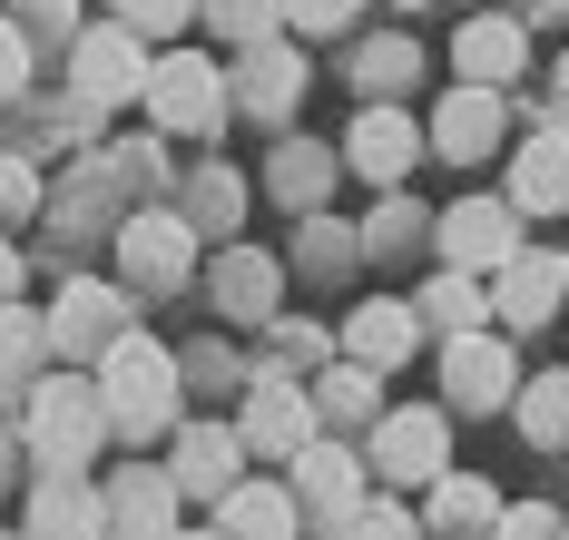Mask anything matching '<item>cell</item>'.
<instances>
[{
  "instance_id": "6da1fadb",
  "label": "cell",
  "mask_w": 569,
  "mask_h": 540,
  "mask_svg": "<svg viewBox=\"0 0 569 540\" xmlns=\"http://www.w3.org/2000/svg\"><path fill=\"white\" fill-rule=\"evenodd\" d=\"M109 432H118V422H109V393H99V363L40 373V383L20 393V442H30L40 472H89Z\"/></svg>"
},
{
  "instance_id": "7a4b0ae2",
  "label": "cell",
  "mask_w": 569,
  "mask_h": 540,
  "mask_svg": "<svg viewBox=\"0 0 569 540\" xmlns=\"http://www.w3.org/2000/svg\"><path fill=\"white\" fill-rule=\"evenodd\" d=\"M99 393H109L118 442H158V432H177V354L158 344V334L128 324L109 354H99Z\"/></svg>"
},
{
  "instance_id": "3957f363",
  "label": "cell",
  "mask_w": 569,
  "mask_h": 540,
  "mask_svg": "<svg viewBox=\"0 0 569 540\" xmlns=\"http://www.w3.org/2000/svg\"><path fill=\"white\" fill-rule=\"evenodd\" d=\"M148 119L168 128V138H217L227 128V109H236V79L207 50H158V69H148Z\"/></svg>"
},
{
  "instance_id": "277c9868",
  "label": "cell",
  "mask_w": 569,
  "mask_h": 540,
  "mask_svg": "<svg viewBox=\"0 0 569 540\" xmlns=\"http://www.w3.org/2000/svg\"><path fill=\"white\" fill-rule=\"evenodd\" d=\"M373 481H442L452 472V403H383L363 422Z\"/></svg>"
},
{
  "instance_id": "5b68a950",
  "label": "cell",
  "mask_w": 569,
  "mask_h": 540,
  "mask_svg": "<svg viewBox=\"0 0 569 540\" xmlns=\"http://www.w3.org/2000/svg\"><path fill=\"white\" fill-rule=\"evenodd\" d=\"M148 69H158V40L148 30H128V20H89L79 40H69V89L89 99V109H118V99H138L148 89Z\"/></svg>"
},
{
  "instance_id": "8992f818",
  "label": "cell",
  "mask_w": 569,
  "mask_h": 540,
  "mask_svg": "<svg viewBox=\"0 0 569 540\" xmlns=\"http://www.w3.org/2000/svg\"><path fill=\"white\" fill-rule=\"evenodd\" d=\"M118 276H128L138 296H177V286L197 276V217H187V207H138V217H118Z\"/></svg>"
},
{
  "instance_id": "52a82bcc",
  "label": "cell",
  "mask_w": 569,
  "mask_h": 540,
  "mask_svg": "<svg viewBox=\"0 0 569 540\" xmlns=\"http://www.w3.org/2000/svg\"><path fill=\"white\" fill-rule=\"evenodd\" d=\"M236 432H246V452H256V462H295V452L325 432V403H315V383H295V373H256V383H246Z\"/></svg>"
},
{
  "instance_id": "ba28073f",
  "label": "cell",
  "mask_w": 569,
  "mask_h": 540,
  "mask_svg": "<svg viewBox=\"0 0 569 540\" xmlns=\"http://www.w3.org/2000/svg\"><path fill=\"white\" fill-rule=\"evenodd\" d=\"M128 296H138L128 276H118V286H99V276L59 286V304H50V354H59V363H99L118 334L138 324V304H128Z\"/></svg>"
},
{
  "instance_id": "9c48e42d",
  "label": "cell",
  "mask_w": 569,
  "mask_h": 540,
  "mask_svg": "<svg viewBox=\"0 0 569 540\" xmlns=\"http://www.w3.org/2000/svg\"><path fill=\"white\" fill-rule=\"evenodd\" d=\"M511 393H520V363H511V344H501L491 324L442 334V403H452V413H501Z\"/></svg>"
},
{
  "instance_id": "30bf717a",
  "label": "cell",
  "mask_w": 569,
  "mask_h": 540,
  "mask_svg": "<svg viewBox=\"0 0 569 540\" xmlns=\"http://www.w3.org/2000/svg\"><path fill=\"white\" fill-rule=\"evenodd\" d=\"M432 246H442V266H471V276H501L520 256V207L511 197H461L432 217Z\"/></svg>"
},
{
  "instance_id": "8fae6325",
  "label": "cell",
  "mask_w": 569,
  "mask_h": 540,
  "mask_svg": "<svg viewBox=\"0 0 569 540\" xmlns=\"http://www.w3.org/2000/svg\"><path fill=\"white\" fill-rule=\"evenodd\" d=\"M412 158H432V128H412L393 99H363V119L343 128V168L373 187H402L412 178Z\"/></svg>"
},
{
  "instance_id": "7c38bea8",
  "label": "cell",
  "mask_w": 569,
  "mask_h": 540,
  "mask_svg": "<svg viewBox=\"0 0 569 540\" xmlns=\"http://www.w3.org/2000/svg\"><path fill=\"white\" fill-rule=\"evenodd\" d=\"M207 296H217L227 324H276V314H284V266L266 256V246H217Z\"/></svg>"
},
{
  "instance_id": "4fadbf2b",
  "label": "cell",
  "mask_w": 569,
  "mask_h": 540,
  "mask_svg": "<svg viewBox=\"0 0 569 540\" xmlns=\"http://www.w3.org/2000/svg\"><path fill=\"white\" fill-rule=\"evenodd\" d=\"M227 79H236V109H246V119H284V109L305 99V50H295L284 30H266V40L236 50Z\"/></svg>"
},
{
  "instance_id": "5bb4252c",
  "label": "cell",
  "mask_w": 569,
  "mask_h": 540,
  "mask_svg": "<svg viewBox=\"0 0 569 540\" xmlns=\"http://www.w3.org/2000/svg\"><path fill=\"white\" fill-rule=\"evenodd\" d=\"M246 462H256V452H246V432H236V422H177V491H187V501H207V511H217V491H227V481H246Z\"/></svg>"
},
{
  "instance_id": "9a60e30c",
  "label": "cell",
  "mask_w": 569,
  "mask_h": 540,
  "mask_svg": "<svg viewBox=\"0 0 569 540\" xmlns=\"http://www.w3.org/2000/svg\"><path fill=\"white\" fill-rule=\"evenodd\" d=\"M501 128H511V109H501V89L461 79L452 99L432 109V158H452V168H481V158L501 148Z\"/></svg>"
},
{
  "instance_id": "2e32d148",
  "label": "cell",
  "mask_w": 569,
  "mask_h": 540,
  "mask_svg": "<svg viewBox=\"0 0 569 540\" xmlns=\"http://www.w3.org/2000/svg\"><path fill=\"white\" fill-rule=\"evenodd\" d=\"M284 472H295V501H305V511H325V521H353V501H363V472H373V462L315 432V442H305Z\"/></svg>"
},
{
  "instance_id": "e0dca14e",
  "label": "cell",
  "mask_w": 569,
  "mask_h": 540,
  "mask_svg": "<svg viewBox=\"0 0 569 540\" xmlns=\"http://www.w3.org/2000/svg\"><path fill=\"white\" fill-rule=\"evenodd\" d=\"M560 296H569V256H540V246H520L511 266L491 276V314L501 324H550Z\"/></svg>"
},
{
  "instance_id": "ac0fdd59",
  "label": "cell",
  "mask_w": 569,
  "mask_h": 540,
  "mask_svg": "<svg viewBox=\"0 0 569 540\" xmlns=\"http://www.w3.org/2000/svg\"><path fill=\"white\" fill-rule=\"evenodd\" d=\"M452 69H461V79H481V89H511L520 69H530V30H520V20H501V10H481V20H461Z\"/></svg>"
},
{
  "instance_id": "d6986e66",
  "label": "cell",
  "mask_w": 569,
  "mask_h": 540,
  "mask_svg": "<svg viewBox=\"0 0 569 540\" xmlns=\"http://www.w3.org/2000/svg\"><path fill=\"white\" fill-rule=\"evenodd\" d=\"M412 344H422V304H402V296H373V304H353L343 314V354H363V363H412Z\"/></svg>"
},
{
  "instance_id": "ffe728a7",
  "label": "cell",
  "mask_w": 569,
  "mask_h": 540,
  "mask_svg": "<svg viewBox=\"0 0 569 540\" xmlns=\"http://www.w3.org/2000/svg\"><path fill=\"white\" fill-rule=\"evenodd\" d=\"M511 207L520 217H569V128H540L511 158Z\"/></svg>"
},
{
  "instance_id": "44dd1931",
  "label": "cell",
  "mask_w": 569,
  "mask_h": 540,
  "mask_svg": "<svg viewBox=\"0 0 569 540\" xmlns=\"http://www.w3.org/2000/svg\"><path fill=\"white\" fill-rule=\"evenodd\" d=\"M177 472H158V462H138V472H118L109 481V531H168L177 521Z\"/></svg>"
},
{
  "instance_id": "7402d4cb",
  "label": "cell",
  "mask_w": 569,
  "mask_h": 540,
  "mask_svg": "<svg viewBox=\"0 0 569 540\" xmlns=\"http://www.w3.org/2000/svg\"><path fill=\"white\" fill-rule=\"evenodd\" d=\"M50 363H59L50 354V314H30V304L10 296V304H0V393H30Z\"/></svg>"
},
{
  "instance_id": "603a6c76",
  "label": "cell",
  "mask_w": 569,
  "mask_h": 540,
  "mask_svg": "<svg viewBox=\"0 0 569 540\" xmlns=\"http://www.w3.org/2000/svg\"><path fill=\"white\" fill-rule=\"evenodd\" d=\"M412 304H422V324H432V334H471V324H491V286H481L471 266H442Z\"/></svg>"
},
{
  "instance_id": "cb8c5ba5",
  "label": "cell",
  "mask_w": 569,
  "mask_h": 540,
  "mask_svg": "<svg viewBox=\"0 0 569 540\" xmlns=\"http://www.w3.org/2000/svg\"><path fill=\"white\" fill-rule=\"evenodd\" d=\"M335 168H343V158L305 148V138H284L276 158H266V187H276V197L295 207V217H315V207H325V187H335Z\"/></svg>"
},
{
  "instance_id": "d4e9b609",
  "label": "cell",
  "mask_w": 569,
  "mask_h": 540,
  "mask_svg": "<svg viewBox=\"0 0 569 540\" xmlns=\"http://www.w3.org/2000/svg\"><path fill=\"white\" fill-rule=\"evenodd\" d=\"M373 383H383V363H363V354L325 363V373H315V403H325V422H373V413H383V393H373Z\"/></svg>"
},
{
  "instance_id": "484cf974",
  "label": "cell",
  "mask_w": 569,
  "mask_h": 540,
  "mask_svg": "<svg viewBox=\"0 0 569 540\" xmlns=\"http://www.w3.org/2000/svg\"><path fill=\"white\" fill-rule=\"evenodd\" d=\"M30 531H109V491H79V472H50V491L30 501Z\"/></svg>"
},
{
  "instance_id": "4316f807",
  "label": "cell",
  "mask_w": 569,
  "mask_h": 540,
  "mask_svg": "<svg viewBox=\"0 0 569 540\" xmlns=\"http://www.w3.org/2000/svg\"><path fill=\"white\" fill-rule=\"evenodd\" d=\"M295 511H305V501L276 491V481H227V491H217V521H227V531H295Z\"/></svg>"
},
{
  "instance_id": "83f0119b",
  "label": "cell",
  "mask_w": 569,
  "mask_h": 540,
  "mask_svg": "<svg viewBox=\"0 0 569 540\" xmlns=\"http://www.w3.org/2000/svg\"><path fill=\"white\" fill-rule=\"evenodd\" d=\"M511 413H520V432H530L540 452H560L569 442V373H530L511 393Z\"/></svg>"
},
{
  "instance_id": "f1b7e54d",
  "label": "cell",
  "mask_w": 569,
  "mask_h": 540,
  "mask_svg": "<svg viewBox=\"0 0 569 540\" xmlns=\"http://www.w3.org/2000/svg\"><path fill=\"white\" fill-rule=\"evenodd\" d=\"M187 217H197V237H227L236 217H246V178L236 168H197L187 178Z\"/></svg>"
},
{
  "instance_id": "f546056e",
  "label": "cell",
  "mask_w": 569,
  "mask_h": 540,
  "mask_svg": "<svg viewBox=\"0 0 569 540\" xmlns=\"http://www.w3.org/2000/svg\"><path fill=\"white\" fill-rule=\"evenodd\" d=\"M412 69H422L412 40H363V50H353V89H363V99H402Z\"/></svg>"
},
{
  "instance_id": "4dcf8cb0",
  "label": "cell",
  "mask_w": 569,
  "mask_h": 540,
  "mask_svg": "<svg viewBox=\"0 0 569 540\" xmlns=\"http://www.w3.org/2000/svg\"><path fill=\"white\" fill-rule=\"evenodd\" d=\"M422 237H432V217H422V207H412L402 187H383V207L363 217V256H383V266H393L402 246H422Z\"/></svg>"
},
{
  "instance_id": "1f68e13d",
  "label": "cell",
  "mask_w": 569,
  "mask_h": 540,
  "mask_svg": "<svg viewBox=\"0 0 569 540\" xmlns=\"http://www.w3.org/2000/svg\"><path fill=\"white\" fill-rule=\"evenodd\" d=\"M432 521H442V531H481V521H501V501H491V481L442 472L432 481Z\"/></svg>"
},
{
  "instance_id": "d6a6232c",
  "label": "cell",
  "mask_w": 569,
  "mask_h": 540,
  "mask_svg": "<svg viewBox=\"0 0 569 540\" xmlns=\"http://www.w3.org/2000/svg\"><path fill=\"white\" fill-rule=\"evenodd\" d=\"M207 20H217V30L236 40V50H246V40H266V30H284V0H207Z\"/></svg>"
},
{
  "instance_id": "836d02e7",
  "label": "cell",
  "mask_w": 569,
  "mask_h": 540,
  "mask_svg": "<svg viewBox=\"0 0 569 540\" xmlns=\"http://www.w3.org/2000/svg\"><path fill=\"white\" fill-rule=\"evenodd\" d=\"M353 20H363V0H284V30H295V40H335Z\"/></svg>"
},
{
  "instance_id": "e575fe53",
  "label": "cell",
  "mask_w": 569,
  "mask_h": 540,
  "mask_svg": "<svg viewBox=\"0 0 569 540\" xmlns=\"http://www.w3.org/2000/svg\"><path fill=\"white\" fill-rule=\"evenodd\" d=\"M118 20L148 30V40H177L187 20H207V0H118Z\"/></svg>"
},
{
  "instance_id": "d590c367",
  "label": "cell",
  "mask_w": 569,
  "mask_h": 540,
  "mask_svg": "<svg viewBox=\"0 0 569 540\" xmlns=\"http://www.w3.org/2000/svg\"><path fill=\"white\" fill-rule=\"evenodd\" d=\"M10 20L30 40H79V0H10Z\"/></svg>"
},
{
  "instance_id": "8d00e7d4",
  "label": "cell",
  "mask_w": 569,
  "mask_h": 540,
  "mask_svg": "<svg viewBox=\"0 0 569 540\" xmlns=\"http://www.w3.org/2000/svg\"><path fill=\"white\" fill-rule=\"evenodd\" d=\"M30 207H40V168L30 158H0V227H20Z\"/></svg>"
},
{
  "instance_id": "74e56055",
  "label": "cell",
  "mask_w": 569,
  "mask_h": 540,
  "mask_svg": "<svg viewBox=\"0 0 569 540\" xmlns=\"http://www.w3.org/2000/svg\"><path fill=\"white\" fill-rule=\"evenodd\" d=\"M30 50H40V40H30L20 20H0V99H20V89H30Z\"/></svg>"
},
{
  "instance_id": "f35d334b",
  "label": "cell",
  "mask_w": 569,
  "mask_h": 540,
  "mask_svg": "<svg viewBox=\"0 0 569 540\" xmlns=\"http://www.w3.org/2000/svg\"><path fill=\"white\" fill-rule=\"evenodd\" d=\"M266 334H276V354H295V363H325V334H315V324H295V314H276Z\"/></svg>"
},
{
  "instance_id": "ab89813d",
  "label": "cell",
  "mask_w": 569,
  "mask_h": 540,
  "mask_svg": "<svg viewBox=\"0 0 569 540\" xmlns=\"http://www.w3.org/2000/svg\"><path fill=\"white\" fill-rule=\"evenodd\" d=\"M491 531H550V501H511V511H501Z\"/></svg>"
},
{
  "instance_id": "60d3db41",
  "label": "cell",
  "mask_w": 569,
  "mask_h": 540,
  "mask_svg": "<svg viewBox=\"0 0 569 540\" xmlns=\"http://www.w3.org/2000/svg\"><path fill=\"white\" fill-rule=\"evenodd\" d=\"M10 296H20V246L0 237V304H10Z\"/></svg>"
},
{
  "instance_id": "b9f144b4",
  "label": "cell",
  "mask_w": 569,
  "mask_h": 540,
  "mask_svg": "<svg viewBox=\"0 0 569 540\" xmlns=\"http://www.w3.org/2000/svg\"><path fill=\"white\" fill-rule=\"evenodd\" d=\"M0 481H10V432H0Z\"/></svg>"
},
{
  "instance_id": "7bdbcfd3",
  "label": "cell",
  "mask_w": 569,
  "mask_h": 540,
  "mask_svg": "<svg viewBox=\"0 0 569 540\" xmlns=\"http://www.w3.org/2000/svg\"><path fill=\"white\" fill-rule=\"evenodd\" d=\"M393 10H432V0H393Z\"/></svg>"
},
{
  "instance_id": "ee69618b",
  "label": "cell",
  "mask_w": 569,
  "mask_h": 540,
  "mask_svg": "<svg viewBox=\"0 0 569 540\" xmlns=\"http://www.w3.org/2000/svg\"><path fill=\"white\" fill-rule=\"evenodd\" d=\"M560 89H569V60H560Z\"/></svg>"
}]
</instances>
